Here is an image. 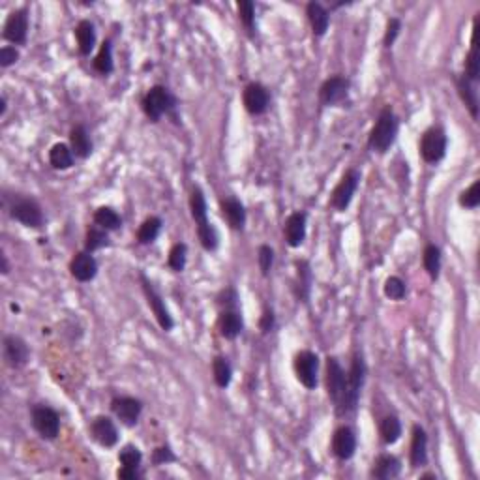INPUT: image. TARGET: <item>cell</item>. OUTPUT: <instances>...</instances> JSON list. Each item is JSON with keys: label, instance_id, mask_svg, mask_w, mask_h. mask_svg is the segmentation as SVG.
Here are the masks:
<instances>
[{"label": "cell", "instance_id": "8", "mask_svg": "<svg viewBox=\"0 0 480 480\" xmlns=\"http://www.w3.org/2000/svg\"><path fill=\"white\" fill-rule=\"evenodd\" d=\"M32 428L36 430L38 435L45 441H54L60 433V417L54 409L47 405H34L30 413Z\"/></svg>", "mask_w": 480, "mask_h": 480}, {"label": "cell", "instance_id": "39", "mask_svg": "<svg viewBox=\"0 0 480 480\" xmlns=\"http://www.w3.org/2000/svg\"><path fill=\"white\" fill-rule=\"evenodd\" d=\"M186 261H188V246L184 244V242H177V244L171 248V252H169V257H167L169 269L173 270V272H182V270L186 269Z\"/></svg>", "mask_w": 480, "mask_h": 480}, {"label": "cell", "instance_id": "16", "mask_svg": "<svg viewBox=\"0 0 480 480\" xmlns=\"http://www.w3.org/2000/svg\"><path fill=\"white\" fill-rule=\"evenodd\" d=\"M2 354H4V360L10 368H19L27 366V362L30 359L29 345L21 336H15V334H8L2 342Z\"/></svg>", "mask_w": 480, "mask_h": 480}, {"label": "cell", "instance_id": "50", "mask_svg": "<svg viewBox=\"0 0 480 480\" xmlns=\"http://www.w3.org/2000/svg\"><path fill=\"white\" fill-rule=\"evenodd\" d=\"M117 477H119L120 480H135V479H139V471H132V469L120 467L119 471H117Z\"/></svg>", "mask_w": 480, "mask_h": 480}, {"label": "cell", "instance_id": "47", "mask_svg": "<svg viewBox=\"0 0 480 480\" xmlns=\"http://www.w3.org/2000/svg\"><path fill=\"white\" fill-rule=\"evenodd\" d=\"M177 462V456H174V452L171 449H169L167 444L165 447H158V449H154V452H152V463L154 465H167V463H173Z\"/></svg>", "mask_w": 480, "mask_h": 480}, {"label": "cell", "instance_id": "49", "mask_svg": "<svg viewBox=\"0 0 480 480\" xmlns=\"http://www.w3.org/2000/svg\"><path fill=\"white\" fill-rule=\"evenodd\" d=\"M276 324V317H274V312L272 310H264L263 315H261V321H259V327L263 330L264 334H269L270 330L274 329Z\"/></svg>", "mask_w": 480, "mask_h": 480}, {"label": "cell", "instance_id": "3", "mask_svg": "<svg viewBox=\"0 0 480 480\" xmlns=\"http://www.w3.org/2000/svg\"><path fill=\"white\" fill-rule=\"evenodd\" d=\"M141 107H143V113L147 114V119L150 122H160L163 114H169V117L177 119V114H174V111H177V98L163 84L150 87L149 92L141 100Z\"/></svg>", "mask_w": 480, "mask_h": 480}, {"label": "cell", "instance_id": "37", "mask_svg": "<svg viewBox=\"0 0 480 480\" xmlns=\"http://www.w3.org/2000/svg\"><path fill=\"white\" fill-rule=\"evenodd\" d=\"M94 70L100 75H109L114 70L113 64V43L111 40H105L102 43V47L98 51L96 59H94Z\"/></svg>", "mask_w": 480, "mask_h": 480}, {"label": "cell", "instance_id": "19", "mask_svg": "<svg viewBox=\"0 0 480 480\" xmlns=\"http://www.w3.org/2000/svg\"><path fill=\"white\" fill-rule=\"evenodd\" d=\"M306 212H293L289 214L285 223H283V234H285V242L291 248H300L306 240Z\"/></svg>", "mask_w": 480, "mask_h": 480}, {"label": "cell", "instance_id": "32", "mask_svg": "<svg viewBox=\"0 0 480 480\" xmlns=\"http://www.w3.org/2000/svg\"><path fill=\"white\" fill-rule=\"evenodd\" d=\"M162 227H163V222L162 218L158 216H150L147 218L143 223H141V227H139L137 231V242L139 244H152L154 240L160 237V233H162Z\"/></svg>", "mask_w": 480, "mask_h": 480}, {"label": "cell", "instance_id": "36", "mask_svg": "<svg viewBox=\"0 0 480 480\" xmlns=\"http://www.w3.org/2000/svg\"><path fill=\"white\" fill-rule=\"evenodd\" d=\"M422 264H424V270L428 272V276L432 278V280H437L439 274H441V250H439V246L428 244L424 248Z\"/></svg>", "mask_w": 480, "mask_h": 480}, {"label": "cell", "instance_id": "25", "mask_svg": "<svg viewBox=\"0 0 480 480\" xmlns=\"http://www.w3.org/2000/svg\"><path fill=\"white\" fill-rule=\"evenodd\" d=\"M75 40H77L79 53L83 57H89L94 51V47H96V29H94L92 21H89V19L79 21L77 27H75Z\"/></svg>", "mask_w": 480, "mask_h": 480}, {"label": "cell", "instance_id": "31", "mask_svg": "<svg viewBox=\"0 0 480 480\" xmlns=\"http://www.w3.org/2000/svg\"><path fill=\"white\" fill-rule=\"evenodd\" d=\"M212 375H214V383L218 384V389H227L233 379V366L225 357H214L212 360Z\"/></svg>", "mask_w": 480, "mask_h": 480}, {"label": "cell", "instance_id": "30", "mask_svg": "<svg viewBox=\"0 0 480 480\" xmlns=\"http://www.w3.org/2000/svg\"><path fill=\"white\" fill-rule=\"evenodd\" d=\"M379 435L383 439L384 444H394L400 441L402 437V422L394 414H389L384 417L381 422H379Z\"/></svg>", "mask_w": 480, "mask_h": 480}, {"label": "cell", "instance_id": "18", "mask_svg": "<svg viewBox=\"0 0 480 480\" xmlns=\"http://www.w3.org/2000/svg\"><path fill=\"white\" fill-rule=\"evenodd\" d=\"M330 450L332 454L342 460V462H347L354 456L357 452V435L349 426H340L332 435V443H330Z\"/></svg>", "mask_w": 480, "mask_h": 480}, {"label": "cell", "instance_id": "1", "mask_svg": "<svg viewBox=\"0 0 480 480\" xmlns=\"http://www.w3.org/2000/svg\"><path fill=\"white\" fill-rule=\"evenodd\" d=\"M190 210H192V218L197 227V237L201 246L207 252H216L218 244H220V237H218L216 227L210 223L209 220V207H207V199H204L203 190L199 186H193L192 195H190Z\"/></svg>", "mask_w": 480, "mask_h": 480}, {"label": "cell", "instance_id": "43", "mask_svg": "<svg viewBox=\"0 0 480 480\" xmlns=\"http://www.w3.org/2000/svg\"><path fill=\"white\" fill-rule=\"evenodd\" d=\"M239 17L242 24L246 27L250 34H253L255 30V4L252 0H240L239 2Z\"/></svg>", "mask_w": 480, "mask_h": 480}, {"label": "cell", "instance_id": "4", "mask_svg": "<svg viewBox=\"0 0 480 480\" xmlns=\"http://www.w3.org/2000/svg\"><path fill=\"white\" fill-rule=\"evenodd\" d=\"M366 362L360 354H354L353 362H351V368L347 372V384H345V396H343L342 407L338 411L340 417H347V414H353L359 407L360 392L364 389V383H366Z\"/></svg>", "mask_w": 480, "mask_h": 480}, {"label": "cell", "instance_id": "48", "mask_svg": "<svg viewBox=\"0 0 480 480\" xmlns=\"http://www.w3.org/2000/svg\"><path fill=\"white\" fill-rule=\"evenodd\" d=\"M19 60V51L12 45H4L0 49V66L2 68H10L13 66L15 62Z\"/></svg>", "mask_w": 480, "mask_h": 480}, {"label": "cell", "instance_id": "28", "mask_svg": "<svg viewBox=\"0 0 480 480\" xmlns=\"http://www.w3.org/2000/svg\"><path fill=\"white\" fill-rule=\"evenodd\" d=\"M456 89L458 94L462 98V102L465 103V107L469 109V113L474 120L479 119V94H477V87L471 83L465 75L456 79Z\"/></svg>", "mask_w": 480, "mask_h": 480}, {"label": "cell", "instance_id": "6", "mask_svg": "<svg viewBox=\"0 0 480 480\" xmlns=\"http://www.w3.org/2000/svg\"><path fill=\"white\" fill-rule=\"evenodd\" d=\"M10 218L29 229H40L43 225L42 207L29 197H15L8 204Z\"/></svg>", "mask_w": 480, "mask_h": 480}, {"label": "cell", "instance_id": "46", "mask_svg": "<svg viewBox=\"0 0 480 480\" xmlns=\"http://www.w3.org/2000/svg\"><path fill=\"white\" fill-rule=\"evenodd\" d=\"M400 32H402V21H400L398 17L389 19V23H387V30H384V38H383L384 47H392V45L396 43L398 36H400Z\"/></svg>", "mask_w": 480, "mask_h": 480}, {"label": "cell", "instance_id": "23", "mask_svg": "<svg viewBox=\"0 0 480 480\" xmlns=\"http://www.w3.org/2000/svg\"><path fill=\"white\" fill-rule=\"evenodd\" d=\"M220 210H222V216L225 218L229 227L234 229V231L244 229V225H246V209H244V204L240 203L239 199L233 197V195L222 199L220 201Z\"/></svg>", "mask_w": 480, "mask_h": 480}, {"label": "cell", "instance_id": "34", "mask_svg": "<svg viewBox=\"0 0 480 480\" xmlns=\"http://www.w3.org/2000/svg\"><path fill=\"white\" fill-rule=\"evenodd\" d=\"M111 240H109V231H105L100 225H90L89 231H87V239H84V250L87 252H96V250H102V248L109 246Z\"/></svg>", "mask_w": 480, "mask_h": 480}, {"label": "cell", "instance_id": "44", "mask_svg": "<svg viewBox=\"0 0 480 480\" xmlns=\"http://www.w3.org/2000/svg\"><path fill=\"white\" fill-rule=\"evenodd\" d=\"M216 304L220 306V310H239V293H237V289H222L216 297Z\"/></svg>", "mask_w": 480, "mask_h": 480}, {"label": "cell", "instance_id": "27", "mask_svg": "<svg viewBox=\"0 0 480 480\" xmlns=\"http://www.w3.org/2000/svg\"><path fill=\"white\" fill-rule=\"evenodd\" d=\"M70 147H72L73 154L81 160H87V158L92 154L94 150V144H92V139H90L89 132L84 126H75L72 128L70 132Z\"/></svg>", "mask_w": 480, "mask_h": 480}, {"label": "cell", "instance_id": "17", "mask_svg": "<svg viewBox=\"0 0 480 480\" xmlns=\"http://www.w3.org/2000/svg\"><path fill=\"white\" fill-rule=\"evenodd\" d=\"M90 437L94 439L100 447L103 449H111L114 444L119 443V430H117V424L109 417H96V419L90 422L89 426Z\"/></svg>", "mask_w": 480, "mask_h": 480}, {"label": "cell", "instance_id": "7", "mask_svg": "<svg viewBox=\"0 0 480 480\" xmlns=\"http://www.w3.org/2000/svg\"><path fill=\"white\" fill-rule=\"evenodd\" d=\"M447 132L441 126L428 128L420 137V156L426 163H439L447 154Z\"/></svg>", "mask_w": 480, "mask_h": 480}, {"label": "cell", "instance_id": "35", "mask_svg": "<svg viewBox=\"0 0 480 480\" xmlns=\"http://www.w3.org/2000/svg\"><path fill=\"white\" fill-rule=\"evenodd\" d=\"M94 223L105 229V231H117V229L122 227V218L111 207H100L94 212Z\"/></svg>", "mask_w": 480, "mask_h": 480}, {"label": "cell", "instance_id": "24", "mask_svg": "<svg viewBox=\"0 0 480 480\" xmlns=\"http://www.w3.org/2000/svg\"><path fill=\"white\" fill-rule=\"evenodd\" d=\"M218 330L225 340H237L244 330V321L240 310H222L218 315Z\"/></svg>", "mask_w": 480, "mask_h": 480}, {"label": "cell", "instance_id": "26", "mask_svg": "<svg viewBox=\"0 0 480 480\" xmlns=\"http://www.w3.org/2000/svg\"><path fill=\"white\" fill-rule=\"evenodd\" d=\"M306 15L310 19V24H312L313 34L317 38H323L330 27V15L327 8L319 2H310L306 6Z\"/></svg>", "mask_w": 480, "mask_h": 480}, {"label": "cell", "instance_id": "21", "mask_svg": "<svg viewBox=\"0 0 480 480\" xmlns=\"http://www.w3.org/2000/svg\"><path fill=\"white\" fill-rule=\"evenodd\" d=\"M409 462L411 467H424L428 463V433L419 424H414L411 430V450H409Z\"/></svg>", "mask_w": 480, "mask_h": 480}, {"label": "cell", "instance_id": "11", "mask_svg": "<svg viewBox=\"0 0 480 480\" xmlns=\"http://www.w3.org/2000/svg\"><path fill=\"white\" fill-rule=\"evenodd\" d=\"M139 280H141V285H143V293H144V297H147V304H149V308L152 310V313H154L158 324L162 327V330L169 332V330L174 327V321H173V317H171V313H169L167 306H165V300L162 299V294L158 293V289L154 287V283L150 282L149 278L144 276L143 272L139 274Z\"/></svg>", "mask_w": 480, "mask_h": 480}, {"label": "cell", "instance_id": "42", "mask_svg": "<svg viewBox=\"0 0 480 480\" xmlns=\"http://www.w3.org/2000/svg\"><path fill=\"white\" fill-rule=\"evenodd\" d=\"M458 203H460V207H462V209H467V210H474L477 207H479L480 204V180H474L473 184H471L467 190H463V192L460 193Z\"/></svg>", "mask_w": 480, "mask_h": 480}, {"label": "cell", "instance_id": "45", "mask_svg": "<svg viewBox=\"0 0 480 480\" xmlns=\"http://www.w3.org/2000/svg\"><path fill=\"white\" fill-rule=\"evenodd\" d=\"M257 263H259V270H261V274H263V276H269L270 270H272V264H274V250H272L269 244L259 246Z\"/></svg>", "mask_w": 480, "mask_h": 480}, {"label": "cell", "instance_id": "29", "mask_svg": "<svg viewBox=\"0 0 480 480\" xmlns=\"http://www.w3.org/2000/svg\"><path fill=\"white\" fill-rule=\"evenodd\" d=\"M73 162H75V154H73L70 144L57 143L49 150V163L57 171H66V169L72 167Z\"/></svg>", "mask_w": 480, "mask_h": 480}, {"label": "cell", "instance_id": "33", "mask_svg": "<svg viewBox=\"0 0 480 480\" xmlns=\"http://www.w3.org/2000/svg\"><path fill=\"white\" fill-rule=\"evenodd\" d=\"M312 289V269L308 261H299L297 263V297L302 302H306Z\"/></svg>", "mask_w": 480, "mask_h": 480}, {"label": "cell", "instance_id": "15", "mask_svg": "<svg viewBox=\"0 0 480 480\" xmlns=\"http://www.w3.org/2000/svg\"><path fill=\"white\" fill-rule=\"evenodd\" d=\"M242 103L253 117L264 114L270 107V92L263 83H250L242 92Z\"/></svg>", "mask_w": 480, "mask_h": 480}, {"label": "cell", "instance_id": "10", "mask_svg": "<svg viewBox=\"0 0 480 480\" xmlns=\"http://www.w3.org/2000/svg\"><path fill=\"white\" fill-rule=\"evenodd\" d=\"M360 184V171L357 169H347L342 180L338 182V186L334 188V192L330 195V207L338 212H345L349 209V204L353 201L357 188Z\"/></svg>", "mask_w": 480, "mask_h": 480}, {"label": "cell", "instance_id": "41", "mask_svg": "<svg viewBox=\"0 0 480 480\" xmlns=\"http://www.w3.org/2000/svg\"><path fill=\"white\" fill-rule=\"evenodd\" d=\"M465 77L471 81V83L477 84L480 77V60H479V49L474 45V42L471 43V49H469L467 57H465Z\"/></svg>", "mask_w": 480, "mask_h": 480}, {"label": "cell", "instance_id": "5", "mask_svg": "<svg viewBox=\"0 0 480 480\" xmlns=\"http://www.w3.org/2000/svg\"><path fill=\"white\" fill-rule=\"evenodd\" d=\"M324 383H327V394L330 402L336 409V413L342 407L343 396H345V384H347V372L343 370L336 357L327 359V372H324Z\"/></svg>", "mask_w": 480, "mask_h": 480}, {"label": "cell", "instance_id": "20", "mask_svg": "<svg viewBox=\"0 0 480 480\" xmlns=\"http://www.w3.org/2000/svg\"><path fill=\"white\" fill-rule=\"evenodd\" d=\"M70 272L72 276L81 283L92 282L98 274V261L90 252H79L73 255L72 263H70Z\"/></svg>", "mask_w": 480, "mask_h": 480}, {"label": "cell", "instance_id": "13", "mask_svg": "<svg viewBox=\"0 0 480 480\" xmlns=\"http://www.w3.org/2000/svg\"><path fill=\"white\" fill-rule=\"evenodd\" d=\"M111 411L128 428H133L141 419L143 402L132 396H117L111 400Z\"/></svg>", "mask_w": 480, "mask_h": 480}, {"label": "cell", "instance_id": "22", "mask_svg": "<svg viewBox=\"0 0 480 480\" xmlns=\"http://www.w3.org/2000/svg\"><path fill=\"white\" fill-rule=\"evenodd\" d=\"M402 473V462L394 454H379L370 469V477L375 480L398 479Z\"/></svg>", "mask_w": 480, "mask_h": 480}, {"label": "cell", "instance_id": "2", "mask_svg": "<svg viewBox=\"0 0 480 480\" xmlns=\"http://www.w3.org/2000/svg\"><path fill=\"white\" fill-rule=\"evenodd\" d=\"M398 130H400V120H398L396 113L392 111V107H384L379 113L372 132H370V137H368L370 149L377 154H387L396 141Z\"/></svg>", "mask_w": 480, "mask_h": 480}, {"label": "cell", "instance_id": "12", "mask_svg": "<svg viewBox=\"0 0 480 480\" xmlns=\"http://www.w3.org/2000/svg\"><path fill=\"white\" fill-rule=\"evenodd\" d=\"M27 36H29V10L27 8L13 10L4 23L2 38L13 45H24Z\"/></svg>", "mask_w": 480, "mask_h": 480}, {"label": "cell", "instance_id": "51", "mask_svg": "<svg viewBox=\"0 0 480 480\" xmlns=\"http://www.w3.org/2000/svg\"><path fill=\"white\" fill-rule=\"evenodd\" d=\"M0 264H2V274L6 276V274H10V263H8V257H6V253L2 252L0 253Z\"/></svg>", "mask_w": 480, "mask_h": 480}, {"label": "cell", "instance_id": "38", "mask_svg": "<svg viewBox=\"0 0 480 480\" xmlns=\"http://www.w3.org/2000/svg\"><path fill=\"white\" fill-rule=\"evenodd\" d=\"M119 462L124 469H132V471H139L141 462H143V454L135 444H126L124 449L119 452Z\"/></svg>", "mask_w": 480, "mask_h": 480}, {"label": "cell", "instance_id": "14", "mask_svg": "<svg viewBox=\"0 0 480 480\" xmlns=\"http://www.w3.org/2000/svg\"><path fill=\"white\" fill-rule=\"evenodd\" d=\"M349 89H351V83H349L347 77L343 75H332L321 84L319 89V100L323 103L324 107H332V105H338L342 103L345 98L349 96Z\"/></svg>", "mask_w": 480, "mask_h": 480}, {"label": "cell", "instance_id": "40", "mask_svg": "<svg viewBox=\"0 0 480 480\" xmlns=\"http://www.w3.org/2000/svg\"><path fill=\"white\" fill-rule=\"evenodd\" d=\"M384 297L390 300H403L405 299V294H407V285H405V282H403L402 278L400 276H390L387 278V282H384Z\"/></svg>", "mask_w": 480, "mask_h": 480}, {"label": "cell", "instance_id": "52", "mask_svg": "<svg viewBox=\"0 0 480 480\" xmlns=\"http://www.w3.org/2000/svg\"><path fill=\"white\" fill-rule=\"evenodd\" d=\"M6 109H8L6 96H2L0 98V117H4V114H6Z\"/></svg>", "mask_w": 480, "mask_h": 480}, {"label": "cell", "instance_id": "9", "mask_svg": "<svg viewBox=\"0 0 480 480\" xmlns=\"http://www.w3.org/2000/svg\"><path fill=\"white\" fill-rule=\"evenodd\" d=\"M294 375L299 379V383L302 387H306L308 390L317 389L319 384V357L313 351H300L294 357L293 362Z\"/></svg>", "mask_w": 480, "mask_h": 480}]
</instances>
